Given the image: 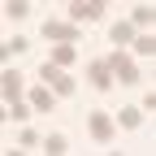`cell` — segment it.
<instances>
[{
	"mask_svg": "<svg viewBox=\"0 0 156 156\" xmlns=\"http://www.w3.org/2000/svg\"><path fill=\"white\" fill-rule=\"evenodd\" d=\"M108 39H113V44H134V26H130V22H113Z\"/></svg>",
	"mask_w": 156,
	"mask_h": 156,
	"instance_id": "cell-14",
	"label": "cell"
},
{
	"mask_svg": "<svg viewBox=\"0 0 156 156\" xmlns=\"http://www.w3.org/2000/svg\"><path fill=\"white\" fill-rule=\"evenodd\" d=\"M74 61H78L74 44H56V48H52V65H61V69H65V65H74Z\"/></svg>",
	"mask_w": 156,
	"mask_h": 156,
	"instance_id": "cell-12",
	"label": "cell"
},
{
	"mask_svg": "<svg viewBox=\"0 0 156 156\" xmlns=\"http://www.w3.org/2000/svg\"><path fill=\"white\" fill-rule=\"evenodd\" d=\"M26 48H30V39H26V35H13V39H9V44H5V48H0V61H5V65H9V56H22Z\"/></svg>",
	"mask_w": 156,
	"mask_h": 156,
	"instance_id": "cell-11",
	"label": "cell"
},
{
	"mask_svg": "<svg viewBox=\"0 0 156 156\" xmlns=\"http://www.w3.org/2000/svg\"><path fill=\"white\" fill-rule=\"evenodd\" d=\"M152 22H156V9H152V5H134V9H130V26H134V30H139V26L152 30Z\"/></svg>",
	"mask_w": 156,
	"mask_h": 156,
	"instance_id": "cell-8",
	"label": "cell"
},
{
	"mask_svg": "<svg viewBox=\"0 0 156 156\" xmlns=\"http://www.w3.org/2000/svg\"><path fill=\"white\" fill-rule=\"evenodd\" d=\"M134 52H139V56H147V61H152V56H156V35H152V30L134 35Z\"/></svg>",
	"mask_w": 156,
	"mask_h": 156,
	"instance_id": "cell-13",
	"label": "cell"
},
{
	"mask_svg": "<svg viewBox=\"0 0 156 156\" xmlns=\"http://www.w3.org/2000/svg\"><path fill=\"white\" fill-rule=\"evenodd\" d=\"M100 17H104V5H100V0H74V5H69V22L78 26V22H100Z\"/></svg>",
	"mask_w": 156,
	"mask_h": 156,
	"instance_id": "cell-3",
	"label": "cell"
},
{
	"mask_svg": "<svg viewBox=\"0 0 156 156\" xmlns=\"http://www.w3.org/2000/svg\"><path fill=\"white\" fill-rule=\"evenodd\" d=\"M87 78H91L95 91H113V69H108V61H87Z\"/></svg>",
	"mask_w": 156,
	"mask_h": 156,
	"instance_id": "cell-6",
	"label": "cell"
},
{
	"mask_svg": "<svg viewBox=\"0 0 156 156\" xmlns=\"http://www.w3.org/2000/svg\"><path fill=\"white\" fill-rule=\"evenodd\" d=\"M52 104H56V91L52 87H35L30 91V108L35 113H52Z\"/></svg>",
	"mask_w": 156,
	"mask_h": 156,
	"instance_id": "cell-7",
	"label": "cell"
},
{
	"mask_svg": "<svg viewBox=\"0 0 156 156\" xmlns=\"http://www.w3.org/2000/svg\"><path fill=\"white\" fill-rule=\"evenodd\" d=\"M139 122H143V108L139 104H126L122 113H117V126L122 130H139Z\"/></svg>",
	"mask_w": 156,
	"mask_h": 156,
	"instance_id": "cell-9",
	"label": "cell"
},
{
	"mask_svg": "<svg viewBox=\"0 0 156 156\" xmlns=\"http://www.w3.org/2000/svg\"><path fill=\"white\" fill-rule=\"evenodd\" d=\"M87 130H91L95 143H113V117L108 113H91L87 117Z\"/></svg>",
	"mask_w": 156,
	"mask_h": 156,
	"instance_id": "cell-5",
	"label": "cell"
},
{
	"mask_svg": "<svg viewBox=\"0 0 156 156\" xmlns=\"http://www.w3.org/2000/svg\"><path fill=\"white\" fill-rule=\"evenodd\" d=\"M5 100L9 104L22 100V74H17V69H5Z\"/></svg>",
	"mask_w": 156,
	"mask_h": 156,
	"instance_id": "cell-10",
	"label": "cell"
},
{
	"mask_svg": "<svg viewBox=\"0 0 156 156\" xmlns=\"http://www.w3.org/2000/svg\"><path fill=\"white\" fill-rule=\"evenodd\" d=\"M39 78H44V87H52L56 95H61V100H74V91H78V83H74V78L61 69V65H39Z\"/></svg>",
	"mask_w": 156,
	"mask_h": 156,
	"instance_id": "cell-1",
	"label": "cell"
},
{
	"mask_svg": "<svg viewBox=\"0 0 156 156\" xmlns=\"http://www.w3.org/2000/svg\"><path fill=\"white\" fill-rule=\"evenodd\" d=\"M26 13H30V5H26V0H5V17H13V22H22Z\"/></svg>",
	"mask_w": 156,
	"mask_h": 156,
	"instance_id": "cell-16",
	"label": "cell"
},
{
	"mask_svg": "<svg viewBox=\"0 0 156 156\" xmlns=\"http://www.w3.org/2000/svg\"><path fill=\"white\" fill-rule=\"evenodd\" d=\"M44 39H56V44H78V26L74 22H44Z\"/></svg>",
	"mask_w": 156,
	"mask_h": 156,
	"instance_id": "cell-4",
	"label": "cell"
},
{
	"mask_svg": "<svg viewBox=\"0 0 156 156\" xmlns=\"http://www.w3.org/2000/svg\"><path fill=\"white\" fill-rule=\"evenodd\" d=\"M108 69L117 74V83H126V87H134V83H139V65H134L126 52H113V56H108Z\"/></svg>",
	"mask_w": 156,
	"mask_h": 156,
	"instance_id": "cell-2",
	"label": "cell"
},
{
	"mask_svg": "<svg viewBox=\"0 0 156 156\" xmlns=\"http://www.w3.org/2000/svg\"><path fill=\"white\" fill-rule=\"evenodd\" d=\"M30 113H35V108H30V100H17V104H9V113H5V117H9V122H26Z\"/></svg>",
	"mask_w": 156,
	"mask_h": 156,
	"instance_id": "cell-17",
	"label": "cell"
},
{
	"mask_svg": "<svg viewBox=\"0 0 156 156\" xmlns=\"http://www.w3.org/2000/svg\"><path fill=\"white\" fill-rule=\"evenodd\" d=\"M44 139H39V130H30V126H22L17 130V147H39Z\"/></svg>",
	"mask_w": 156,
	"mask_h": 156,
	"instance_id": "cell-18",
	"label": "cell"
},
{
	"mask_svg": "<svg viewBox=\"0 0 156 156\" xmlns=\"http://www.w3.org/2000/svg\"><path fill=\"white\" fill-rule=\"evenodd\" d=\"M44 152H48V156H61V152H69L65 134H44Z\"/></svg>",
	"mask_w": 156,
	"mask_h": 156,
	"instance_id": "cell-15",
	"label": "cell"
}]
</instances>
